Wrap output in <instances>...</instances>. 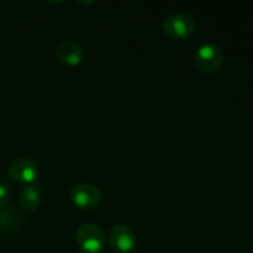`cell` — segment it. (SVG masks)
Segmentation results:
<instances>
[{
	"mask_svg": "<svg viewBox=\"0 0 253 253\" xmlns=\"http://www.w3.org/2000/svg\"><path fill=\"white\" fill-rule=\"evenodd\" d=\"M224 53L215 43H204L194 54V64L203 73H212L221 67Z\"/></svg>",
	"mask_w": 253,
	"mask_h": 253,
	"instance_id": "cell-1",
	"label": "cell"
},
{
	"mask_svg": "<svg viewBox=\"0 0 253 253\" xmlns=\"http://www.w3.org/2000/svg\"><path fill=\"white\" fill-rule=\"evenodd\" d=\"M109 242L114 251L118 253H128L137 245V237L130 227L123 224H118L110 230Z\"/></svg>",
	"mask_w": 253,
	"mask_h": 253,
	"instance_id": "cell-4",
	"label": "cell"
},
{
	"mask_svg": "<svg viewBox=\"0 0 253 253\" xmlns=\"http://www.w3.org/2000/svg\"><path fill=\"white\" fill-rule=\"evenodd\" d=\"M56 57L67 66H77L84 58V51L74 41H63L57 46Z\"/></svg>",
	"mask_w": 253,
	"mask_h": 253,
	"instance_id": "cell-7",
	"label": "cell"
},
{
	"mask_svg": "<svg viewBox=\"0 0 253 253\" xmlns=\"http://www.w3.org/2000/svg\"><path fill=\"white\" fill-rule=\"evenodd\" d=\"M40 198H41V194H40L39 188L35 185H26L20 193L19 202L21 208H24L25 210H35L39 207Z\"/></svg>",
	"mask_w": 253,
	"mask_h": 253,
	"instance_id": "cell-9",
	"label": "cell"
},
{
	"mask_svg": "<svg viewBox=\"0 0 253 253\" xmlns=\"http://www.w3.org/2000/svg\"><path fill=\"white\" fill-rule=\"evenodd\" d=\"M10 178L17 183H24V184H30L35 182L39 174V168L34 161L29 158H17L10 163L7 168Z\"/></svg>",
	"mask_w": 253,
	"mask_h": 253,
	"instance_id": "cell-5",
	"label": "cell"
},
{
	"mask_svg": "<svg viewBox=\"0 0 253 253\" xmlns=\"http://www.w3.org/2000/svg\"><path fill=\"white\" fill-rule=\"evenodd\" d=\"M19 212L14 207L0 208V231L10 232L19 225Z\"/></svg>",
	"mask_w": 253,
	"mask_h": 253,
	"instance_id": "cell-8",
	"label": "cell"
},
{
	"mask_svg": "<svg viewBox=\"0 0 253 253\" xmlns=\"http://www.w3.org/2000/svg\"><path fill=\"white\" fill-rule=\"evenodd\" d=\"M163 30L172 39H184L193 34L195 21L184 12H173L163 21Z\"/></svg>",
	"mask_w": 253,
	"mask_h": 253,
	"instance_id": "cell-3",
	"label": "cell"
},
{
	"mask_svg": "<svg viewBox=\"0 0 253 253\" xmlns=\"http://www.w3.org/2000/svg\"><path fill=\"white\" fill-rule=\"evenodd\" d=\"M74 253H83V252H74Z\"/></svg>",
	"mask_w": 253,
	"mask_h": 253,
	"instance_id": "cell-11",
	"label": "cell"
},
{
	"mask_svg": "<svg viewBox=\"0 0 253 253\" xmlns=\"http://www.w3.org/2000/svg\"><path fill=\"white\" fill-rule=\"evenodd\" d=\"M10 199V189L6 183L0 182V208L5 207Z\"/></svg>",
	"mask_w": 253,
	"mask_h": 253,
	"instance_id": "cell-10",
	"label": "cell"
},
{
	"mask_svg": "<svg viewBox=\"0 0 253 253\" xmlns=\"http://www.w3.org/2000/svg\"><path fill=\"white\" fill-rule=\"evenodd\" d=\"M100 190L89 183H82L72 189V200L79 209H93L100 202Z\"/></svg>",
	"mask_w": 253,
	"mask_h": 253,
	"instance_id": "cell-6",
	"label": "cell"
},
{
	"mask_svg": "<svg viewBox=\"0 0 253 253\" xmlns=\"http://www.w3.org/2000/svg\"><path fill=\"white\" fill-rule=\"evenodd\" d=\"M77 242L85 253H99L105 245V235L95 224L86 222L77 231Z\"/></svg>",
	"mask_w": 253,
	"mask_h": 253,
	"instance_id": "cell-2",
	"label": "cell"
}]
</instances>
